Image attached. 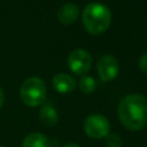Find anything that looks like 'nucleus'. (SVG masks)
<instances>
[{"instance_id":"obj_1","label":"nucleus","mask_w":147,"mask_h":147,"mask_svg":"<svg viewBox=\"0 0 147 147\" xmlns=\"http://www.w3.org/2000/svg\"><path fill=\"white\" fill-rule=\"evenodd\" d=\"M118 118L130 131L141 130L147 124V99L138 93L124 96L117 107Z\"/></svg>"},{"instance_id":"obj_2","label":"nucleus","mask_w":147,"mask_h":147,"mask_svg":"<svg viewBox=\"0 0 147 147\" xmlns=\"http://www.w3.org/2000/svg\"><path fill=\"white\" fill-rule=\"evenodd\" d=\"M83 24L91 34H101L111 23V13L109 8L100 2H91L83 10Z\"/></svg>"},{"instance_id":"obj_3","label":"nucleus","mask_w":147,"mask_h":147,"mask_svg":"<svg viewBox=\"0 0 147 147\" xmlns=\"http://www.w3.org/2000/svg\"><path fill=\"white\" fill-rule=\"evenodd\" d=\"M46 85L39 77H30L25 79L20 88V98L28 107H38L46 99Z\"/></svg>"},{"instance_id":"obj_4","label":"nucleus","mask_w":147,"mask_h":147,"mask_svg":"<svg viewBox=\"0 0 147 147\" xmlns=\"http://www.w3.org/2000/svg\"><path fill=\"white\" fill-rule=\"evenodd\" d=\"M83 127L87 137L99 140L109 134L110 123L106 116L101 114H92L85 118Z\"/></svg>"},{"instance_id":"obj_5","label":"nucleus","mask_w":147,"mask_h":147,"mask_svg":"<svg viewBox=\"0 0 147 147\" xmlns=\"http://www.w3.org/2000/svg\"><path fill=\"white\" fill-rule=\"evenodd\" d=\"M68 65L74 74L78 76L85 75L92 67V56L85 49H75L68 56Z\"/></svg>"},{"instance_id":"obj_6","label":"nucleus","mask_w":147,"mask_h":147,"mask_svg":"<svg viewBox=\"0 0 147 147\" xmlns=\"http://www.w3.org/2000/svg\"><path fill=\"white\" fill-rule=\"evenodd\" d=\"M118 69H119V67H118V62H117L116 57H114L110 54H106V55L101 56L96 64V70H98L99 77L103 82L113 80L117 76Z\"/></svg>"},{"instance_id":"obj_7","label":"nucleus","mask_w":147,"mask_h":147,"mask_svg":"<svg viewBox=\"0 0 147 147\" xmlns=\"http://www.w3.org/2000/svg\"><path fill=\"white\" fill-rule=\"evenodd\" d=\"M78 16H79V7L72 2L62 5L57 10V20L65 25H69L76 22Z\"/></svg>"},{"instance_id":"obj_8","label":"nucleus","mask_w":147,"mask_h":147,"mask_svg":"<svg viewBox=\"0 0 147 147\" xmlns=\"http://www.w3.org/2000/svg\"><path fill=\"white\" fill-rule=\"evenodd\" d=\"M53 87L59 93L65 94L72 92L76 88V82L70 75L60 72L53 77Z\"/></svg>"},{"instance_id":"obj_9","label":"nucleus","mask_w":147,"mask_h":147,"mask_svg":"<svg viewBox=\"0 0 147 147\" xmlns=\"http://www.w3.org/2000/svg\"><path fill=\"white\" fill-rule=\"evenodd\" d=\"M39 118L45 126H54L59 121V115L52 105L45 103L39 110Z\"/></svg>"},{"instance_id":"obj_10","label":"nucleus","mask_w":147,"mask_h":147,"mask_svg":"<svg viewBox=\"0 0 147 147\" xmlns=\"http://www.w3.org/2000/svg\"><path fill=\"white\" fill-rule=\"evenodd\" d=\"M22 147H49V140L40 132H32L24 138Z\"/></svg>"},{"instance_id":"obj_11","label":"nucleus","mask_w":147,"mask_h":147,"mask_svg":"<svg viewBox=\"0 0 147 147\" xmlns=\"http://www.w3.org/2000/svg\"><path fill=\"white\" fill-rule=\"evenodd\" d=\"M96 87V83L94 80L93 77H90V76H84L83 78H80L79 80V88L83 93L85 94H91L94 92Z\"/></svg>"},{"instance_id":"obj_12","label":"nucleus","mask_w":147,"mask_h":147,"mask_svg":"<svg viewBox=\"0 0 147 147\" xmlns=\"http://www.w3.org/2000/svg\"><path fill=\"white\" fill-rule=\"evenodd\" d=\"M106 144H107V147H122L123 139L116 133H109L106 137Z\"/></svg>"},{"instance_id":"obj_13","label":"nucleus","mask_w":147,"mask_h":147,"mask_svg":"<svg viewBox=\"0 0 147 147\" xmlns=\"http://www.w3.org/2000/svg\"><path fill=\"white\" fill-rule=\"evenodd\" d=\"M139 68L144 74H147V52H145L139 59Z\"/></svg>"},{"instance_id":"obj_14","label":"nucleus","mask_w":147,"mask_h":147,"mask_svg":"<svg viewBox=\"0 0 147 147\" xmlns=\"http://www.w3.org/2000/svg\"><path fill=\"white\" fill-rule=\"evenodd\" d=\"M3 101H5V94H3L2 88L0 87V108H1L2 105H3Z\"/></svg>"},{"instance_id":"obj_15","label":"nucleus","mask_w":147,"mask_h":147,"mask_svg":"<svg viewBox=\"0 0 147 147\" xmlns=\"http://www.w3.org/2000/svg\"><path fill=\"white\" fill-rule=\"evenodd\" d=\"M63 147H79V146L76 144H68V145H64Z\"/></svg>"},{"instance_id":"obj_16","label":"nucleus","mask_w":147,"mask_h":147,"mask_svg":"<svg viewBox=\"0 0 147 147\" xmlns=\"http://www.w3.org/2000/svg\"><path fill=\"white\" fill-rule=\"evenodd\" d=\"M0 147H1V146H0Z\"/></svg>"}]
</instances>
